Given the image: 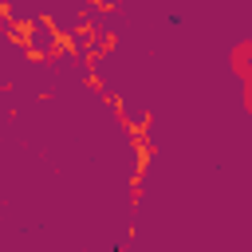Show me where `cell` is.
Returning a JSON list of instances; mask_svg holds the SVG:
<instances>
[{
    "label": "cell",
    "mask_w": 252,
    "mask_h": 252,
    "mask_svg": "<svg viewBox=\"0 0 252 252\" xmlns=\"http://www.w3.org/2000/svg\"><path fill=\"white\" fill-rule=\"evenodd\" d=\"M232 75L240 79V87H244V110H252V39H236L232 43Z\"/></svg>",
    "instance_id": "cell-1"
}]
</instances>
